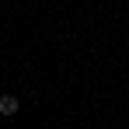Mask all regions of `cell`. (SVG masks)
Returning a JSON list of instances; mask_svg holds the SVG:
<instances>
[{
    "mask_svg": "<svg viewBox=\"0 0 129 129\" xmlns=\"http://www.w3.org/2000/svg\"><path fill=\"white\" fill-rule=\"evenodd\" d=\"M18 108H21V101H18L14 94H4V98H0V115H14Z\"/></svg>",
    "mask_w": 129,
    "mask_h": 129,
    "instance_id": "6da1fadb",
    "label": "cell"
}]
</instances>
